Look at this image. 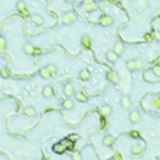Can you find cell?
<instances>
[{"instance_id":"obj_7","label":"cell","mask_w":160,"mask_h":160,"mask_svg":"<svg viewBox=\"0 0 160 160\" xmlns=\"http://www.w3.org/2000/svg\"><path fill=\"white\" fill-rule=\"evenodd\" d=\"M23 114H25V117L33 118V117H36V115H38V110L35 108L33 105H26L25 110H23Z\"/></svg>"},{"instance_id":"obj_22","label":"cell","mask_w":160,"mask_h":160,"mask_svg":"<svg viewBox=\"0 0 160 160\" xmlns=\"http://www.w3.org/2000/svg\"><path fill=\"white\" fill-rule=\"evenodd\" d=\"M113 49H114V52H115V53H118V55H123V53H124V51H126V48H124V45H123L121 42L115 43V46H114Z\"/></svg>"},{"instance_id":"obj_21","label":"cell","mask_w":160,"mask_h":160,"mask_svg":"<svg viewBox=\"0 0 160 160\" xmlns=\"http://www.w3.org/2000/svg\"><path fill=\"white\" fill-rule=\"evenodd\" d=\"M53 151L58 153V154H62V153L65 151V143H57V144L53 146Z\"/></svg>"},{"instance_id":"obj_20","label":"cell","mask_w":160,"mask_h":160,"mask_svg":"<svg viewBox=\"0 0 160 160\" xmlns=\"http://www.w3.org/2000/svg\"><path fill=\"white\" fill-rule=\"evenodd\" d=\"M39 75L42 76L43 80H49V78L52 76V74L49 72V69H48L46 66H45V68H41V71H39Z\"/></svg>"},{"instance_id":"obj_37","label":"cell","mask_w":160,"mask_h":160,"mask_svg":"<svg viewBox=\"0 0 160 160\" xmlns=\"http://www.w3.org/2000/svg\"><path fill=\"white\" fill-rule=\"evenodd\" d=\"M151 65H160V57H159V58H156L154 61L151 62Z\"/></svg>"},{"instance_id":"obj_33","label":"cell","mask_w":160,"mask_h":160,"mask_svg":"<svg viewBox=\"0 0 160 160\" xmlns=\"http://www.w3.org/2000/svg\"><path fill=\"white\" fill-rule=\"evenodd\" d=\"M42 53H43V49L35 46V51H33V55H32V57H39V55H42Z\"/></svg>"},{"instance_id":"obj_36","label":"cell","mask_w":160,"mask_h":160,"mask_svg":"<svg viewBox=\"0 0 160 160\" xmlns=\"http://www.w3.org/2000/svg\"><path fill=\"white\" fill-rule=\"evenodd\" d=\"M76 139H80V136H78V134H71V136L68 137V140H72V141H75Z\"/></svg>"},{"instance_id":"obj_6","label":"cell","mask_w":160,"mask_h":160,"mask_svg":"<svg viewBox=\"0 0 160 160\" xmlns=\"http://www.w3.org/2000/svg\"><path fill=\"white\" fill-rule=\"evenodd\" d=\"M128 120L130 123L133 124H139L141 121V114L140 111H137V110H130V114H128Z\"/></svg>"},{"instance_id":"obj_31","label":"cell","mask_w":160,"mask_h":160,"mask_svg":"<svg viewBox=\"0 0 160 160\" xmlns=\"http://www.w3.org/2000/svg\"><path fill=\"white\" fill-rule=\"evenodd\" d=\"M0 75H2V78H9V76H10V71L7 69V68H3V69L0 71Z\"/></svg>"},{"instance_id":"obj_30","label":"cell","mask_w":160,"mask_h":160,"mask_svg":"<svg viewBox=\"0 0 160 160\" xmlns=\"http://www.w3.org/2000/svg\"><path fill=\"white\" fill-rule=\"evenodd\" d=\"M144 41L147 43H150L151 41H154V35L153 33H144Z\"/></svg>"},{"instance_id":"obj_32","label":"cell","mask_w":160,"mask_h":160,"mask_svg":"<svg viewBox=\"0 0 160 160\" xmlns=\"http://www.w3.org/2000/svg\"><path fill=\"white\" fill-rule=\"evenodd\" d=\"M128 136L131 137V139H140V133L137 131V130H131V131L128 133Z\"/></svg>"},{"instance_id":"obj_26","label":"cell","mask_w":160,"mask_h":160,"mask_svg":"<svg viewBox=\"0 0 160 160\" xmlns=\"http://www.w3.org/2000/svg\"><path fill=\"white\" fill-rule=\"evenodd\" d=\"M6 48H7V41H6V38L0 36V52H5Z\"/></svg>"},{"instance_id":"obj_18","label":"cell","mask_w":160,"mask_h":160,"mask_svg":"<svg viewBox=\"0 0 160 160\" xmlns=\"http://www.w3.org/2000/svg\"><path fill=\"white\" fill-rule=\"evenodd\" d=\"M118 57H120V55H118V53H115V52H114V49H113V51H108L107 53H105V58H107V61L113 62V64L118 61Z\"/></svg>"},{"instance_id":"obj_40","label":"cell","mask_w":160,"mask_h":160,"mask_svg":"<svg viewBox=\"0 0 160 160\" xmlns=\"http://www.w3.org/2000/svg\"><path fill=\"white\" fill-rule=\"evenodd\" d=\"M42 160H49V159H48V157H43V159Z\"/></svg>"},{"instance_id":"obj_11","label":"cell","mask_w":160,"mask_h":160,"mask_svg":"<svg viewBox=\"0 0 160 160\" xmlns=\"http://www.w3.org/2000/svg\"><path fill=\"white\" fill-rule=\"evenodd\" d=\"M114 143H115V139H114V136H111V134L104 136V139H103V146L104 147H113Z\"/></svg>"},{"instance_id":"obj_38","label":"cell","mask_w":160,"mask_h":160,"mask_svg":"<svg viewBox=\"0 0 160 160\" xmlns=\"http://www.w3.org/2000/svg\"><path fill=\"white\" fill-rule=\"evenodd\" d=\"M66 3H74V2H75V0H65Z\"/></svg>"},{"instance_id":"obj_9","label":"cell","mask_w":160,"mask_h":160,"mask_svg":"<svg viewBox=\"0 0 160 160\" xmlns=\"http://www.w3.org/2000/svg\"><path fill=\"white\" fill-rule=\"evenodd\" d=\"M64 94L65 97H72V95H75V88H74V85L71 84V82H66L65 87H64Z\"/></svg>"},{"instance_id":"obj_23","label":"cell","mask_w":160,"mask_h":160,"mask_svg":"<svg viewBox=\"0 0 160 160\" xmlns=\"http://www.w3.org/2000/svg\"><path fill=\"white\" fill-rule=\"evenodd\" d=\"M91 78V74H90V71L88 69H82L80 72V80L81 81H90Z\"/></svg>"},{"instance_id":"obj_34","label":"cell","mask_w":160,"mask_h":160,"mask_svg":"<svg viewBox=\"0 0 160 160\" xmlns=\"http://www.w3.org/2000/svg\"><path fill=\"white\" fill-rule=\"evenodd\" d=\"M113 160H123L121 153H120V151H115V153H114V156H113Z\"/></svg>"},{"instance_id":"obj_25","label":"cell","mask_w":160,"mask_h":160,"mask_svg":"<svg viewBox=\"0 0 160 160\" xmlns=\"http://www.w3.org/2000/svg\"><path fill=\"white\" fill-rule=\"evenodd\" d=\"M151 107L154 110H160V95H154L151 100Z\"/></svg>"},{"instance_id":"obj_17","label":"cell","mask_w":160,"mask_h":160,"mask_svg":"<svg viewBox=\"0 0 160 160\" xmlns=\"http://www.w3.org/2000/svg\"><path fill=\"white\" fill-rule=\"evenodd\" d=\"M75 100L78 101V103H87V101H88V94L84 92V91L75 92Z\"/></svg>"},{"instance_id":"obj_16","label":"cell","mask_w":160,"mask_h":160,"mask_svg":"<svg viewBox=\"0 0 160 160\" xmlns=\"http://www.w3.org/2000/svg\"><path fill=\"white\" fill-rule=\"evenodd\" d=\"M62 107H64L65 110H68V111H71V110L75 108V103H74L71 98H68V97H66V98L64 100V103H62Z\"/></svg>"},{"instance_id":"obj_13","label":"cell","mask_w":160,"mask_h":160,"mask_svg":"<svg viewBox=\"0 0 160 160\" xmlns=\"http://www.w3.org/2000/svg\"><path fill=\"white\" fill-rule=\"evenodd\" d=\"M107 78H108L110 82H113V84H118L120 82V76L115 71H108L107 72Z\"/></svg>"},{"instance_id":"obj_2","label":"cell","mask_w":160,"mask_h":160,"mask_svg":"<svg viewBox=\"0 0 160 160\" xmlns=\"http://www.w3.org/2000/svg\"><path fill=\"white\" fill-rule=\"evenodd\" d=\"M98 23L104 28H110V26H113L114 25V18L113 16H110V14H103L101 18H100Z\"/></svg>"},{"instance_id":"obj_1","label":"cell","mask_w":160,"mask_h":160,"mask_svg":"<svg viewBox=\"0 0 160 160\" xmlns=\"http://www.w3.org/2000/svg\"><path fill=\"white\" fill-rule=\"evenodd\" d=\"M126 66H127V69L131 71V72H134V71H140L141 68H143V61H141V59H139V58L128 59L127 64H126Z\"/></svg>"},{"instance_id":"obj_10","label":"cell","mask_w":160,"mask_h":160,"mask_svg":"<svg viewBox=\"0 0 160 160\" xmlns=\"http://www.w3.org/2000/svg\"><path fill=\"white\" fill-rule=\"evenodd\" d=\"M16 7H18V10L22 13V16H29V9H28V6H26V3H25L23 0L18 2Z\"/></svg>"},{"instance_id":"obj_4","label":"cell","mask_w":160,"mask_h":160,"mask_svg":"<svg viewBox=\"0 0 160 160\" xmlns=\"http://www.w3.org/2000/svg\"><path fill=\"white\" fill-rule=\"evenodd\" d=\"M82 6H84V9L88 13H92V12H95V10L98 9V5H97V2H94V0H84Z\"/></svg>"},{"instance_id":"obj_15","label":"cell","mask_w":160,"mask_h":160,"mask_svg":"<svg viewBox=\"0 0 160 160\" xmlns=\"http://www.w3.org/2000/svg\"><path fill=\"white\" fill-rule=\"evenodd\" d=\"M53 94H55V91H53V87H51V85H46V87H43L42 95L45 97V98H52V97H53Z\"/></svg>"},{"instance_id":"obj_29","label":"cell","mask_w":160,"mask_h":160,"mask_svg":"<svg viewBox=\"0 0 160 160\" xmlns=\"http://www.w3.org/2000/svg\"><path fill=\"white\" fill-rule=\"evenodd\" d=\"M71 159H72V160H82V154H81V151H74V153L71 154Z\"/></svg>"},{"instance_id":"obj_35","label":"cell","mask_w":160,"mask_h":160,"mask_svg":"<svg viewBox=\"0 0 160 160\" xmlns=\"http://www.w3.org/2000/svg\"><path fill=\"white\" fill-rule=\"evenodd\" d=\"M153 35H154V41L160 42V30H154V32H153Z\"/></svg>"},{"instance_id":"obj_5","label":"cell","mask_w":160,"mask_h":160,"mask_svg":"<svg viewBox=\"0 0 160 160\" xmlns=\"http://www.w3.org/2000/svg\"><path fill=\"white\" fill-rule=\"evenodd\" d=\"M144 150H146V146H144L143 143H136V144L131 146V150L130 151H131L133 156H141Z\"/></svg>"},{"instance_id":"obj_41","label":"cell","mask_w":160,"mask_h":160,"mask_svg":"<svg viewBox=\"0 0 160 160\" xmlns=\"http://www.w3.org/2000/svg\"><path fill=\"white\" fill-rule=\"evenodd\" d=\"M124 2H126V0H123V3H124Z\"/></svg>"},{"instance_id":"obj_19","label":"cell","mask_w":160,"mask_h":160,"mask_svg":"<svg viewBox=\"0 0 160 160\" xmlns=\"http://www.w3.org/2000/svg\"><path fill=\"white\" fill-rule=\"evenodd\" d=\"M30 20H32V23L35 25V26H42L43 25V18L41 14H32Z\"/></svg>"},{"instance_id":"obj_3","label":"cell","mask_w":160,"mask_h":160,"mask_svg":"<svg viewBox=\"0 0 160 160\" xmlns=\"http://www.w3.org/2000/svg\"><path fill=\"white\" fill-rule=\"evenodd\" d=\"M76 22V14L74 12H66L64 16H62V23L64 25H72Z\"/></svg>"},{"instance_id":"obj_24","label":"cell","mask_w":160,"mask_h":160,"mask_svg":"<svg viewBox=\"0 0 160 160\" xmlns=\"http://www.w3.org/2000/svg\"><path fill=\"white\" fill-rule=\"evenodd\" d=\"M23 51L26 55H33V51H35V46H33L32 43H25V46H23Z\"/></svg>"},{"instance_id":"obj_14","label":"cell","mask_w":160,"mask_h":160,"mask_svg":"<svg viewBox=\"0 0 160 160\" xmlns=\"http://www.w3.org/2000/svg\"><path fill=\"white\" fill-rule=\"evenodd\" d=\"M131 100H130V97L128 95H123L121 97V107L124 110H131Z\"/></svg>"},{"instance_id":"obj_27","label":"cell","mask_w":160,"mask_h":160,"mask_svg":"<svg viewBox=\"0 0 160 160\" xmlns=\"http://www.w3.org/2000/svg\"><path fill=\"white\" fill-rule=\"evenodd\" d=\"M150 71L153 72V75H154L156 78H160V65H153Z\"/></svg>"},{"instance_id":"obj_28","label":"cell","mask_w":160,"mask_h":160,"mask_svg":"<svg viewBox=\"0 0 160 160\" xmlns=\"http://www.w3.org/2000/svg\"><path fill=\"white\" fill-rule=\"evenodd\" d=\"M46 68H48V69H49V72H51L52 75H55V74H57V72H58V66L55 65V64H48V65H46Z\"/></svg>"},{"instance_id":"obj_39","label":"cell","mask_w":160,"mask_h":160,"mask_svg":"<svg viewBox=\"0 0 160 160\" xmlns=\"http://www.w3.org/2000/svg\"><path fill=\"white\" fill-rule=\"evenodd\" d=\"M107 2H110V3H114V2H115V0H107Z\"/></svg>"},{"instance_id":"obj_8","label":"cell","mask_w":160,"mask_h":160,"mask_svg":"<svg viewBox=\"0 0 160 160\" xmlns=\"http://www.w3.org/2000/svg\"><path fill=\"white\" fill-rule=\"evenodd\" d=\"M81 46L84 48V49H91V46H92V39H91L90 35H82V38H81Z\"/></svg>"},{"instance_id":"obj_12","label":"cell","mask_w":160,"mask_h":160,"mask_svg":"<svg viewBox=\"0 0 160 160\" xmlns=\"http://www.w3.org/2000/svg\"><path fill=\"white\" fill-rule=\"evenodd\" d=\"M111 107H110L108 104H104V105H101L100 107V110H98V113L101 114V117H108L110 114H111Z\"/></svg>"}]
</instances>
